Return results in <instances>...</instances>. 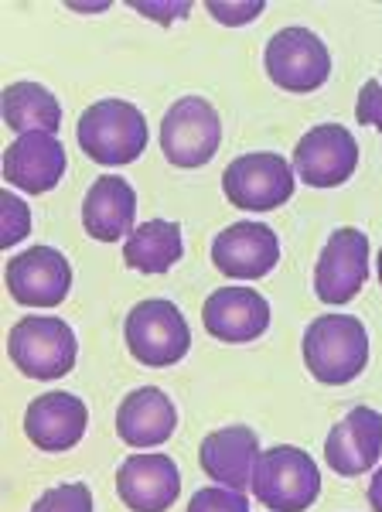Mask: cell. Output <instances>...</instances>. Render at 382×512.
Segmentation results:
<instances>
[{"label":"cell","instance_id":"8fae6325","mask_svg":"<svg viewBox=\"0 0 382 512\" xmlns=\"http://www.w3.org/2000/svg\"><path fill=\"white\" fill-rule=\"evenodd\" d=\"M7 291L24 308H58L72 291V263L55 246H28L7 263Z\"/></svg>","mask_w":382,"mask_h":512},{"label":"cell","instance_id":"d4e9b609","mask_svg":"<svg viewBox=\"0 0 382 512\" xmlns=\"http://www.w3.org/2000/svg\"><path fill=\"white\" fill-rule=\"evenodd\" d=\"M188 512H249V499L226 485H205L188 499Z\"/></svg>","mask_w":382,"mask_h":512},{"label":"cell","instance_id":"8992f818","mask_svg":"<svg viewBox=\"0 0 382 512\" xmlns=\"http://www.w3.org/2000/svg\"><path fill=\"white\" fill-rule=\"evenodd\" d=\"M222 147V120L202 96H181L161 120V151L174 168H205Z\"/></svg>","mask_w":382,"mask_h":512},{"label":"cell","instance_id":"7c38bea8","mask_svg":"<svg viewBox=\"0 0 382 512\" xmlns=\"http://www.w3.org/2000/svg\"><path fill=\"white\" fill-rule=\"evenodd\" d=\"M212 263L226 277L236 280H260L280 263V239L277 229L267 222H232L212 239Z\"/></svg>","mask_w":382,"mask_h":512},{"label":"cell","instance_id":"603a6c76","mask_svg":"<svg viewBox=\"0 0 382 512\" xmlns=\"http://www.w3.org/2000/svg\"><path fill=\"white\" fill-rule=\"evenodd\" d=\"M28 236H31L28 202L14 188H4L0 192V250H11V246H18Z\"/></svg>","mask_w":382,"mask_h":512},{"label":"cell","instance_id":"e0dca14e","mask_svg":"<svg viewBox=\"0 0 382 512\" xmlns=\"http://www.w3.org/2000/svg\"><path fill=\"white\" fill-rule=\"evenodd\" d=\"M382 454V414L372 407H352L331 427L325 441L328 468L345 478L365 475L379 465Z\"/></svg>","mask_w":382,"mask_h":512},{"label":"cell","instance_id":"30bf717a","mask_svg":"<svg viewBox=\"0 0 382 512\" xmlns=\"http://www.w3.org/2000/svg\"><path fill=\"white\" fill-rule=\"evenodd\" d=\"M369 280V236L355 226H342L314 263V294L321 304H348Z\"/></svg>","mask_w":382,"mask_h":512},{"label":"cell","instance_id":"52a82bcc","mask_svg":"<svg viewBox=\"0 0 382 512\" xmlns=\"http://www.w3.org/2000/svg\"><path fill=\"white\" fill-rule=\"evenodd\" d=\"M263 65L273 86L287 93H314L331 79V48L311 28H280L267 41Z\"/></svg>","mask_w":382,"mask_h":512},{"label":"cell","instance_id":"ffe728a7","mask_svg":"<svg viewBox=\"0 0 382 512\" xmlns=\"http://www.w3.org/2000/svg\"><path fill=\"white\" fill-rule=\"evenodd\" d=\"M178 427V407L164 390L157 386H140L123 396L120 410H116V434L123 444L144 451L161 448Z\"/></svg>","mask_w":382,"mask_h":512},{"label":"cell","instance_id":"5bb4252c","mask_svg":"<svg viewBox=\"0 0 382 512\" xmlns=\"http://www.w3.org/2000/svg\"><path fill=\"white\" fill-rule=\"evenodd\" d=\"M116 492L130 512H168L181 495V472L168 454H130L116 468Z\"/></svg>","mask_w":382,"mask_h":512},{"label":"cell","instance_id":"6da1fadb","mask_svg":"<svg viewBox=\"0 0 382 512\" xmlns=\"http://www.w3.org/2000/svg\"><path fill=\"white\" fill-rule=\"evenodd\" d=\"M76 140L89 161L103 168H123L147 151L151 130H147V117L140 113V106L127 99H99L79 117Z\"/></svg>","mask_w":382,"mask_h":512},{"label":"cell","instance_id":"f546056e","mask_svg":"<svg viewBox=\"0 0 382 512\" xmlns=\"http://www.w3.org/2000/svg\"><path fill=\"white\" fill-rule=\"evenodd\" d=\"M72 7H76V11H103L106 4H72Z\"/></svg>","mask_w":382,"mask_h":512},{"label":"cell","instance_id":"5b68a950","mask_svg":"<svg viewBox=\"0 0 382 512\" xmlns=\"http://www.w3.org/2000/svg\"><path fill=\"white\" fill-rule=\"evenodd\" d=\"M130 355L140 366L164 369L181 362L191 349V332L181 308L168 297H147L130 308L127 325H123Z\"/></svg>","mask_w":382,"mask_h":512},{"label":"cell","instance_id":"7402d4cb","mask_svg":"<svg viewBox=\"0 0 382 512\" xmlns=\"http://www.w3.org/2000/svg\"><path fill=\"white\" fill-rule=\"evenodd\" d=\"M185 256L181 226L171 219H147L123 239V260L137 274H168L174 263Z\"/></svg>","mask_w":382,"mask_h":512},{"label":"cell","instance_id":"484cf974","mask_svg":"<svg viewBox=\"0 0 382 512\" xmlns=\"http://www.w3.org/2000/svg\"><path fill=\"white\" fill-rule=\"evenodd\" d=\"M209 14L219 24H226V28H243V24H249V21H256L263 14V0H209Z\"/></svg>","mask_w":382,"mask_h":512},{"label":"cell","instance_id":"7a4b0ae2","mask_svg":"<svg viewBox=\"0 0 382 512\" xmlns=\"http://www.w3.org/2000/svg\"><path fill=\"white\" fill-rule=\"evenodd\" d=\"M301 352L318 383L345 386L369 366V332L355 315H321L307 325Z\"/></svg>","mask_w":382,"mask_h":512},{"label":"cell","instance_id":"2e32d148","mask_svg":"<svg viewBox=\"0 0 382 512\" xmlns=\"http://www.w3.org/2000/svg\"><path fill=\"white\" fill-rule=\"evenodd\" d=\"M205 332L226 345L256 342L270 328V301L253 287H219L205 297Z\"/></svg>","mask_w":382,"mask_h":512},{"label":"cell","instance_id":"4dcf8cb0","mask_svg":"<svg viewBox=\"0 0 382 512\" xmlns=\"http://www.w3.org/2000/svg\"><path fill=\"white\" fill-rule=\"evenodd\" d=\"M376 270H379V284H382V250H379V263H376Z\"/></svg>","mask_w":382,"mask_h":512},{"label":"cell","instance_id":"ba28073f","mask_svg":"<svg viewBox=\"0 0 382 512\" xmlns=\"http://www.w3.org/2000/svg\"><path fill=\"white\" fill-rule=\"evenodd\" d=\"M294 188H297L294 164L273 151L243 154V158L229 161L226 175H222V192L243 212L280 209V205L294 198Z\"/></svg>","mask_w":382,"mask_h":512},{"label":"cell","instance_id":"44dd1931","mask_svg":"<svg viewBox=\"0 0 382 512\" xmlns=\"http://www.w3.org/2000/svg\"><path fill=\"white\" fill-rule=\"evenodd\" d=\"M0 117L7 130L18 137L24 134H55L62 127V106L58 96L41 82H11L0 93Z\"/></svg>","mask_w":382,"mask_h":512},{"label":"cell","instance_id":"3957f363","mask_svg":"<svg viewBox=\"0 0 382 512\" xmlns=\"http://www.w3.org/2000/svg\"><path fill=\"white\" fill-rule=\"evenodd\" d=\"M249 492L270 512H307L321 495V468L297 444H273L256 461Z\"/></svg>","mask_w":382,"mask_h":512},{"label":"cell","instance_id":"ac0fdd59","mask_svg":"<svg viewBox=\"0 0 382 512\" xmlns=\"http://www.w3.org/2000/svg\"><path fill=\"white\" fill-rule=\"evenodd\" d=\"M260 437L249 431L246 424L222 427L212 431L198 448V461H202V472L212 478L215 485H226V489L246 492L253 485L256 461H260Z\"/></svg>","mask_w":382,"mask_h":512},{"label":"cell","instance_id":"d6986e66","mask_svg":"<svg viewBox=\"0 0 382 512\" xmlns=\"http://www.w3.org/2000/svg\"><path fill=\"white\" fill-rule=\"evenodd\" d=\"M82 226L96 243L130 239L137 229V192L127 178L99 175L82 202Z\"/></svg>","mask_w":382,"mask_h":512},{"label":"cell","instance_id":"83f0119b","mask_svg":"<svg viewBox=\"0 0 382 512\" xmlns=\"http://www.w3.org/2000/svg\"><path fill=\"white\" fill-rule=\"evenodd\" d=\"M130 7L144 14V18L157 21V24H174V21L185 18V14L191 11L188 0H168V4H161V0H134Z\"/></svg>","mask_w":382,"mask_h":512},{"label":"cell","instance_id":"9a60e30c","mask_svg":"<svg viewBox=\"0 0 382 512\" xmlns=\"http://www.w3.org/2000/svg\"><path fill=\"white\" fill-rule=\"evenodd\" d=\"M89 427V410L76 393L52 390L41 393L28 403L24 410V434L38 451L62 454L72 451L86 437Z\"/></svg>","mask_w":382,"mask_h":512},{"label":"cell","instance_id":"f1b7e54d","mask_svg":"<svg viewBox=\"0 0 382 512\" xmlns=\"http://www.w3.org/2000/svg\"><path fill=\"white\" fill-rule=\"evenodd\" d=\"M369 506L372 512H382V465L376 468V475L369 482Z\"/></svg>","mask_w":382,"mask_h":512},{"label":"cell","instance_id":"cb8c5ba5","mask_svg":"<svg viewBox=\"0 0 382 512\" xmlns=\"http://www.w3.org/2000/svg\"><path fill=\"white\" fill-rule=\"evenodd\" d=\"M31 512H93V489L86 482H65L41 492Z\"/></svg>","mask_w":382,"mask_h":512},{"label":"cell","instance_id":"277c9868","mask_svg":"<svg viewBox=\"0 0 382 512\" xmlns=\"http://www.w3.org/2000/svg\"><path fill=\"white\" fill-rule=\"evenodd\" d=\"M7 355L28 379H62L76 369L79 338L69 321L52 315H28L14 321L7 335Z\"/></svg>","mask_w":382,"mask_h":512},{"label":"cell","instance_id":"9c48e42d","mask_svg":"<svg viewBox=\"0 0 382 512\" xmlns=\"http://www.w3.org/2000/svg\"><path fill=\"white\" fill-rule=\"evenodd\" d=\"M359 168V140L342 123H318L297 140L294 175L307 188H338Z\"/></svg>","mask_w":382,"mask_h":512},{"label":"cell","instance_id":"4316f807","mask_svg":"<svg viewBox=\"0 0 382 512\" xmlns=\"http://www.w3.org/2000/svg\"><path fill=\"white\" fill-rule=\"evenodd\" d=\"M355 120H359L362 127H376L382 134V82L379 79H369L359 89V99H355Z\"/></svg>","mask_w":382,"mask_h":512},{"label":"cell","instance_id":"4fadbf2b","mask_svg":"<svg viewBox=\"0 0 382 512\" xmlns=\"http://www.w3.org/2000/svg\"><path fill=\"white\" fill-rule=\"evenodd\" d=\"M69 154L55 134H24L14 137L11 147H4L0 175L11 188L24 195H45L65 178Z\"/></svg>","mask_w":382,"mask_h":512}]
</instances>
